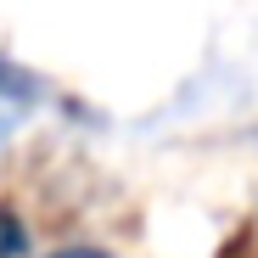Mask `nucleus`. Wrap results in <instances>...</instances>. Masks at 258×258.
<instances>
[{"label": "nucleus", "instance_id": "1", "mask_svg": "<svg viewBox=\"0 0 258 258\" xmlns=\"http://www.w3.org/2000/svg\"><path fill=\"white\" fill-rule=\"evenodd\" d=\"M0 258H28V225L12 208H0Z\"/></svg>", "mask_w": 258, "mask_h": 258}, {"label": "nucleus", "instance_id": "2", "mask_svg": "<svg viewBox=\"0 0 258 258\" xmlns=\"http://www.w3.org/2000/svg\"><path fill=\"white\" fill-rule=\"evenodd\" d=\"M51 258H112V252H101V247H62V252H51Z\"/></svg>", "mask_w": 258, "mask_h": 258}, {"label": "nucleus", "instance_id": "3", "mask_svg": "<svg viewBox=\"0 0 258 258\" xmlns=\"http://www.w3.org/2000/svg\"><path fill=\"white\" fill-rule=\"evenodd\" d=\"M12 84H17V73H12V62H6V56H0V90H12Z\"/></svg>", "mask_w": 258, "mask_h": 258}]
</instances>
